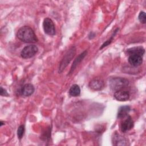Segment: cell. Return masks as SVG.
<instances>
[{"instance_id":"14","label":"cell","mask_w":146,"mask_h":146,"mask_svg":"<svg viewBox=\"0 0 146 146\" xmlns=\"http://www.w3.org/2000/svg\"><path fill=\"white\" fill-rule=\"evenodd\" d=\"M131 108L129 106H123L120 107L117 111V118L123 119L127 116Z\"/></svg>"},{"instance_id":"6","label":"cell","mask_w":146,"mask_h":146,"mask_svg":"<svg viewBox=\"0 0 146 146\" xmlns=\"http://www.w3.org/2000/svg\"><path fill=\"white\" fill-rule=\"evenodd\" d=\"M88 86L91 90L99 91L104 88V83L103 80L100 78H95L90 82Z\"/></svg>"},{"instance_id":"19","label":"cell","mask_w":146,"mask_h":146,"mask_svg":"<svg viewBox=\"0 0 146 146\" xmlns=\"http://www.w3.org/2000/svg\"><path fill=\"white\" fill-rule=\"evenodd\" d=\"M0 94L2 96H9V94L7 93L6 90L5 89H4L2 87H1Z\"/></svg>"},{"instance_id":"15","label":"cell","mask_w":146,"mask_h":146,"mask_svg":"<svg viewBox=\"0 0 146 146\" xmlns=\"http://www.w3.org/2000/svg\"><path fill=\"white\" fill-rule=\"evenodd\" d=\"M69 94L71 96L74 97H76L80 95V89L79 86L78 84H73L71 86L69 90Z\"/></svg>"},{"instance_id":"17","label":"cell","mask_w":146,"mask_h":146,"mask_svg":"<svg viewBox=\"0 0 146 146\" xmlns=\"http://www.w3.org/2000/svg\"><path fill=\"white\" fill-rule=\"evenodd\" d=\"M25 128L24 125H21L19 126L17 129V136L19 140H21L23 137L25 133Z\"/></svg>"},{"instance_id":"21","label":"cell","mask_w":146,"mask_h":146,"mask_svg":"<svg viewBox=\"0 0 146 146\" xmlns=\"http://www.w3.org/2000/svg\"><path fill=\"white\" fill-rule=\"evenodd\" d=\"M5 124V122H3V121H0V126L1 127H2L3 125H4Z\"/></svg>"},{"instance_id":"13","label":"cell","mask_w":146,"mask_h":146,"mask_svg":"<svg viewBox=\"0 0 146 146\" xmlns=\"http://www.w3.org/2000/svg\"><path fill=\"white\" fill-rule=\"evenodd\" d=\"M127 52L129 55L135 54V55H138L141 56H143L145 52V50L141 46H137V47H134L128 48L127 50Z\"/></svg>"},{"instance_id":"7","label":"cell","mask_w":146,"mask_h":146,"mask_svg":"<svg viewBox=\"0 0 146 146\" xmlns=\"http://www.w3.org/2000/svg\"><path fill=\"white\" fill-rule=\"evenodd\" d=\"M133 127V121L130 116H127V118L121 123L120 129L122 132H126L131 129Z\"/></svg>"},{"instance_id":"10","label":"cell","mask_w":146,"mask_h":146,"mask_svg":"<svg viewBox=\"0 0 146 146\" xmlns=\"http://www.w3.org/2000/svg\"><path fill=\"white\" fill-rule=\"evenodd\" d=\"M128 60L131 65L134 67H137L142 64L143 58L138 55H130L128 57Z\"/></svg>"},{"instance_id":"18","label":"cell","mask_w":146,"mask_h":146,"mask_svg":"<svg viewBox=\"0 0 146 146\" xmlns=\"http://www.w3.org/2000/svg\"><path fill=\"white\" fill-rule=\"evenodd\" d=\"M138 19L139 20V21L143 23V24H145L146 22V17H145V13L144 11H141L139 13V17H138Z\"/></svg>"},{"instance_id":"3","label":"cell","mask_w":146,"mask_h":146,"mask_svg":"<svg viewBox=\"0 0 146 146\" xmlns=\"http://www.w3.org/2000/svg\"><path fill=\"white\" fill-rule=\"evenodd\" d=\"M76 47L75 46H72L67 51L60 63L58 70L59 73H61L70 63L76 54Z\"/></svg>"},{"instance_id":"11","label":"cell","mask_w":146,"mask_h":146,"mask_svg":"<svg viewBox=\"0 0 146 146\" xmlns=\"http://www.w3.org/2000/svg\"><path fill=\"white\" fill-rule=\"evenodd\" d=\"M87 54V51L86 50V51H84L83 52H82L81 54H80L78 55V56L74 60V62H73L71 67L69 73L68 74V75H70L71 74H72L73 72V71L76 68L77 66L82 62V60L84 59V58L86 56Z\"/></svg>"},{"instance_id":"5","label":"cell","mask_w":146,"mask_h":146,"mask_svg":"<svg viewBox=\"0 0 146 146\" xmlns=\"http://www.w3.org/2000/svg\"><path fill=\"white\" fill-rule=\"evenodd\" d=\"M43 28L44 33L49 35H54L55 34V25L51 19L45 18L43 22Z\"/></svg>"},{"instance_id":"20","label":"cell","mask_w":146,"mask_h":146,"mask_svg":"<svg viewBox=\"0 0 146 146\" xmlns=\"http://www.w3.org/2000/svg\"><path fill=\"white\" fill-rule=\"evenodd\" d=\"M95 33H92V32H91V33H90V34H89L88 36H89V38H90L91 36H91V39H92V38L95 36Z\"/></svg>"},{"instance_id":"12","label":"cell","mask_w":146,"mask_h":146,"mask_svg":"<svg viewBox=\"0 0 146 146\" xmlns=\"http://www.w3.org/2000/svg\"><path fill=\"white\" fill-rule=\"evenodd\" d=\"M34 90L35 88L33 84L27 83L23 86L21 90V93L25 96H29L34 93Z\"/></svg>"},{"instance_id":"4","label":"cell","mask_w":146,"mask_h":146,"mask_svg":"<svg viewBox=\"0 0 146 146\" xmlns=\"http://www.w3.org/2000/svg\"><path fill=\"white\" fill-rule=\"evenodd\" d=\"M38 51V48L34 44L25 46L21 52V56L24 59L31 58L35 55Z\"/></svg>"},{"instance_id":"8","label":"cell","mask_w":146,"mask_h":146,"mask_svg":"<svg viewBox=\"0 0 146 146\" xmlns=\"http://www.w3.org/2000/svg\"><path fill=\"white\" fill-rule=\"evenodd\" d=\"M113 96L118 101L124 102L128 100L129 99L130 95L128 91L124 90H121L115 91Z\"/></svg>"},{"instance_id":"1","label":"cell","mask_w":146,"mask_h":146,"mask_svg":"<svg viewBox=\"0 0 146 146\" xmlns=\"http://www.w3.org/2000/svg\"><path fill=\"white\" fill-rule=\"evenodd\" d=\"M17 36L19 40L25 43H35L38 41L34 30L27 26L21 27L17 33Z\"/></svg>"},{"instance_id":"16","label":"cell","mask_w":146,"mask_h":146,"mask_svg":"<svg viewBox=\"0 0 146 146\" xmlns=\"http://www.w3.org/2000/svg\"><path fill=\"white\" fill-rule=\"evenodd\" d=\"M119 28H117V29L113 31V33H112V35L111 36V37H110L108 40H107L102 45V46L100 47V49H102L103 48H104V47L107 46L108 45H109V44L112 42V41L113 40V39L115 35H116V34L117 33V32L119 31Z\"/></svg>"},{"instance_id":"2","label":"cell","mask_w":146,"mask_h":146,"mask_svg":"<svg viewBox=\"0 0 146 146\" xmlns=\"http://www.w3.org/2000/svg\"><path fill=\"white\" fill-rule=\"evenodd\" d=\"M128 84V80L121 77H113L109 80L110 87L112 90L115 91L124 90Z\"/></svg>"},{"instance_id":"9","label":"cell","mask_w":146,"mask_h":146,"mask_svg":"<svg viewBox=\"0 0 146 146\" xmlns=\"http://www.w3.org/2000/svg\"><path fill=\"white\" fill-rule=\"evenodd\" d=\"M112 143L114 145H127L128 144L127 140L117 133H115L112 137Z\"/></svg>"}]
</instances>
